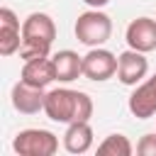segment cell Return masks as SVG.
Here are the masks:
<instances>
[{"mask_svg":"<svg viewBox=\"0 0 156 156\" xmlns=\"http://www.w3.org/2000/svg\"><path fill=\"white\" fill-rule=\"evenodd\" d=\"M44 112L51 122L71 124V122H90L93 117V98L83 90L54 88L46 93Z\"/></svg>","mask_w":156,"mask_h":156,"instance_id":"obj_1","label":"cell"},{"mask_svg":"<svg viewBox=\"0 0 156 156\" xmlns=\"http://www.w3.org/2000/svg\"><path fill=\"white\" fill-rule=\"evenodd\" d=\"M73 32H76V39L80 44H85L90 49L93 46H102L112 37V20L100 7H90V10L78 15Z\"/></svg>","mask_w":156,"mask_h":156,"instance_id":"obj_2","label":"cell"},{"mask_svg":"<svg viewBox=\"0 0 156 156\" xmlns=\"http://www.w3.org/2000/svg\"><path fill=\"white\" fill-rule=\"evenodd\" d=\"M12 149L20 156H54L58 151V136L49 129H22L15 134Z\"/></svg>","mask_w":156,"mask_h":156,"instance_id":"obj_3","label":"cell"},{"mask_svg":"<svg viewBox=\"0 0 156 156\" xmlns=\"http://www.w3.org/2000/svg\"><path fill=\"white\" fill-rule=\"evenodd\" d=\"M117 73V56L102 46H93L85 56H83V76L88 80L102 83L110 80Z\"/></svg>","mask_w":156,"mask_h":156,"instance_id":"obj_4","label":"cell"},{"mask_svg":"<svg viewBox=\"0 0 156 156\" xmlns=\"http://www.w3.org/2000/svg\"><path fill=\"white\" fill-rule=\"evenodd\" d=\"M149 73V58L144 51L127 49L117 56V78L124 85H139Z\"/></svg>","mask_w":156,"mask_h":156,"instance_id":"obj_5","label":"cell"},{"mask_svg":"<svg viewBox=\"0 0 156 156\" xmlns=\"http://www.w3.org/2000/svg\"><path fill=\"white\" fill-rule=\"evenodd\" d=\"M129 112L136 119H149L156 115V73L146 80H141L139 85H134L129 100H127Z\"/></svg>","mask_w":156,"mask_h":156,"instance_id":"obj_6","label":"cell"},{"mask_svg":"<svg viewBox=\"0 0 156 156\" xmlns=\"http://www.w3.org/2000/svg\"><path fill=\"white\" fill-rule=\"evenodd\" d=\"M124 39H127V46L129 49H136V51H154L156 49V20L151 17H136L127 24V32H124Z\"/></svg>","mask_w":156,"mask_h":156,"instance_id":"obj_7","label":"cell"},{"mask_svg":"<svg viewBox=\"0 0 156 156\" xmlns=\"http://www.w3.org/2000/svg\"><path fill=\"white\" fill-rule=\"evenodd\" d=\"M12 107L22 115H37L44 110V100H46V93L44 88H37V85H29L24 80H17L12 85Z\"/></svg>","mask_w":156,"mask_h":156,"instance_id":"obj_8","label":"cell"},{"mask_svg":"<svg viewBox=\"0 0 156 156\" xmlns=\"http://www.w3.org/2000/svg\"><path fill=\"white\" fill-rule=\"evenodd\" d=\"M20 46H22L20 17L10 7H2L0 10V54L2 56H12L15 51H20Z\"/></svg>","mask_w":156,"mask_h":156,"instance_id":"obj_9","label":"cell"},{"mask_svg":"<svg viewBox=\"0 0 156 156\" xmlns=\"http://www.w3.org/2000/svg\"><path fill=\"white\" fill-rule=\"evenodd\" d=\"M22 39H39L46 44H54L56 39V24L46 12H32L22 22Z\"/></svg>","mask_w":156,"mask_h":156,"instance_id":"obj_10","label":"cell"},{"mask_svg":"<svg viewBox=\"0 0 156 156\" xmlns=\"http://www.w3.org/2000/svg\"><path fill=\"white\" fill-rule=\"evenodd\" d=\"M20 80H24L29 85H37V88H46L49 83L56 80L54 58L46 56V58H37V61H24L22 73H20Z\"/></svg>","mask_w":156,"mask_h":156,"instance_id":"obj_11","label":"cell"},{"mask_svg":"<svg viewBox=\"0 0 156 156\" xmlns=\"http://www.w3.org/2000/svg\"><path fill=\"white\" fill-rule=\"evenodd\" d=\"M63 149L68 154H85L93 149V127L90 122H71L63 134Z\"/></svg>","mask_w":156,"mask_h":156,"instance_id":"obj_12","label":"cell"},{"mask_svg":"<svg viewBox=\"0 0 156 156\" xmlns=\"http://www.w3.org/2000/svg\"><path fill=\"white\" fill-rule=\"evenodd\" d=\"M54 66H56V80L61 83H71L76 78L83 76V56H78L71 49H61L54 56Z\"/></svg>","mask_w":156,"mask_h":156,"instance_id":"obj_13","label":"cell"},{"mask_svg":"<svg viewBox=\"0 0 156 156\" xmlns=\"http://www.w3.org/2000/svg\"><path fill=\"white\" fill-rule=\"evenodd\" d=\"M98 154L100 156H132L134 146L124 134H107L98 144Z\"/></svg>","mask_w":156,"mask_h":156,"instance_id":"obj_14","label":"cell"},{"mask_svg":"<svg viewBox=\"0 0 156 156\" xmlns=\"http://www.w3.org/2000/svg\"><path fill=\"white\" fill-rule=\"evenodd\" d=\"M51 51V44L46 41H39V39H22V46H20V56L24 61H37V58H46Z\"/></svg>","mask_w":156,"mask_h":156,"instance_id":"obj_15","label":"cell"},{"mask_svg":"<svg viewBox=\"0 0 156 156\" xmlns=\"http://www.w3.org/2000/svg\"><path fill=\"white\" fill-rule=\"evenodd\" d=\"M136 154L139 156H156V134H144L136 141Z\"/></svg>","mask_w":156,"mask_h":156,"instance_id":"obj_16","label":"cell"},{"mask_svg":"<svg viewBox=\"0 0 156 156\" xmlns=\"http://www.w3.org/2000/svg\"><path fill=\"white\" fill-rule=\"evenodd\" d=\"M83 2H85L88 7H105L110 0H83Z\"/></svg>","mask_w":156,"mask_h":156,"instance_id":"obj_17","label":"cell"}]
</instances>
